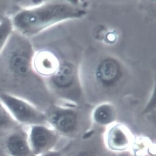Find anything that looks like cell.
Returning <instances> with one entry per match:
<instances>
[{"instance_id": "1", "label": "cell", "mask_w": 156, "mask_h": 156, "mask_svg": "<svg viewBox=\"0 0 156 156\" xmlns=\"http://www.w3.org/2000/svg\"><path fill=\"white\" fill-rule=\"evenodd\" d=\"M85 14L84 9L71 2L40 1L20 8L11 19L14 31L30 39L57 24Z\"/></svg>"}, {"instance_id": "2", "label": "cell", "mask_w": 156, "mask_h": 156, "mask_svg": "<svg viewBox=\"0 0 156 156\" xmlns=\"http://www.w3.org/2000/svg\"><path fill=\"white\" fill-rule=\"evenodd\" d=\"M34 52L29 39L14 31L2 54L4 55L8 72L16 79H24L32 74L35 75L32 68Z\"/></svg>"}, {"instance_id": "3", "label": "cell", "mask_w": 156, "mask_h": 156, "mask_svg": "<svg viewBox=\"0 0 156 156\" xmlns=\"http://www.w3.org/2000/svg\"><path fill=\"white\" fill-rule=\"evenodd\" d=\"M0 100L20 126L29 127L47 123V115L34 104L23 98L0 91Z\"/></svg>"}, {"instance_id": "4", "label": "cell", "mask_w": 156, "mask_h": 156, "mask_svg": "<svg viewBox=\"0 0 156 156\" xmlns=\"http://www.w3.org/2000/svg\"><path fill=\"white\" fill-rule=\"evenodd\" d=\"M27 128L28 143L34 156H40L51 151L56 136L46 124H37Z\"/></svg>"}, {"instance_id": "5", "label": "cell", "mask_w": 156, "mask_h": 156, "mask_svg": "<svg viewBox=\"0 0 156 156\" xmlns=\"http://www.w3.org/2000/svg\"><path fill=\"white\" fill-rule=\"evenodd\" d=\"M21 126L9 132L4 141V148L9 156H34L28 143L27 130Z\"/></svg>"}, {"instance_id": "6", "label": "cell", "mask_w": 156, "mask_h": 156, "mask_svg": "<svg viewBox=\"0 0 156 156\" xmlns=\"http://www.w3.org/2000/svg\"><path fill=\"white\" fill-rule=\"evenodd\" d=\"M60 64L55 55L42 49L35 51L32 59L34 73L40 78H50L57 70Z\"/></svg>"}, {"instance_id": "7", "label": "cell", "mask_w": 156, "mask_h": 156, "mask_svg": "<svg viewBox=\"0 0 156 156\" xmlns=\"http://www.w3.org/2000/svg\"><path fill=\"white\" fill-rule=\"evenodd\" d=\"M120 66L118 62L112 58H106L99 65L97 76L100 81L105 85H111L119 78Z\"/></svg>"}, {"instance_id": "8", "label": "cell", "mask_w": 156, "mask_h": 156, "mask_svg": "<svg viewBox=\"0 0 156 156\" xmlns=\"http://www.w3.org/2000/svg\"><path fill=\"white\" fill-rule=\"evenodd\" d=\"M47 117V122L51 123L56 129L62 133H68L75 126L76 117L71 112L55 111Z\"/></svg>"}, {"instance_id": "9", "label": "cell", "mask_w": 156, "mask_h": 156, "mask_svg": "<svg viewBox=\"0 0 156 156\" xmlns=\"http://www.w3.org/2000/svg\"><path fill=\"white\" fill-rule=\"evenodd\" d=\"M74 68L69 63L60 64L57 70L49 78L50 83L58 89H64L71 85L74 79Z\"/></svg>"}, {"instance_id": "10", "label": "cell", "mask_w": 156, "mask_h": 156, "mask_svg": "<svg viewBox=\"0 0 156 156\" xmlns=\"http://www.w3.org/2000/svg\"><path fill=\"white\" fill-rule=\"evenodd\" d=\"M14 32L11 17L5 16L0 21V56Z\"/></svg>"}, {"instance_id": "11", "label": "cell", "mask_w": 156, "mask_h": 156, "mask_svg": "<svg viewBox=\"0 0 156 156\" xmlns=\"http://www.w3.org/2000/svg\"><path fill=\"white\" fill-rule=\"evenodd\" d=\"M20 126L0 100V131L10 132Z\"/></svg>"}, {"instance_id": "12", "label": "cell", "mask_w": 156, "mask_h": 156, "mask_svg": "<svg viewBox=\"0 0 156 156\" xmlns=\"http://www.w3.org/2000/svg\"><path fill=\"white\" fill-rule=\"evenodd\" d=\"M94 117L96 121L101 124L109 123L112 119V110L108 105H102L97 109Z\"/></svg>"}, {"instance_id": "13", "label": "cell", "mask_w": 156, "mask_h": 156, "mask_svg": "<svg viewBox=\"0 0 156 156\" xmlns=\"http://www.w3.org/2000/svg\"><path fill=\"white\" fill-rule=\"evenodd\" d=\"M126 141L124 133L118 128L113 129L110 133L109 141L114 147H122L126 143Z\"/></svg>"}, {"instance_id": "14", "label": "cell", "mask_w": 156, "mask_h": 156, "mask_svg": "<svg viewBox=\"0 0 156 156\" xmlns=\"http://www.w3.org/2000/svg\"><path fill=\"white\" fill-rule=\"evenodd\" d=\"M39 156H61V154L56 151H51Z\"/></svg>"}, {"instance_id": "15", "label": "cell", "mask_w": 156, "mask_h": 156, "mask_svg": "<svg viewBox=\"0 0 156 156\" xmlns=\"http://www.w3.org/2000/svg\"><path fill=\"white\" fill-rule=\"evenodd\" d=\"M77 156H90V155H88L87 154H80V155H78Z\"/></svg>"}, {"instance_id": "16", "label": "cell", "mask_w": 156, "mask_h": 156, "mask_svg": "<svg viewBox=\"0 0 156 156\" xmlns=\"http://www.w3.org/2000/svg\"><path fill=\"white\" fill-rule=\"evenodd\" d=\"M6 156H8V155H6Z\"/></svg>"}]
</instances>
